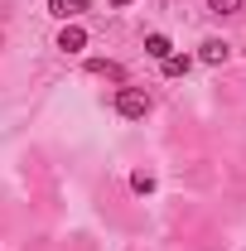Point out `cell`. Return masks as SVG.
Returning <instances> with one entry per match:
<instances>
[{
  "instance_id": "1",
  "label": "cell",
  "mask_w": 246,
  "mask_h": 251,
  "mask_svg": "<svg viewBox=\"0 0 246 251\" xmlns=\"http://www.w3.org/2000/svg\"><path fill=\"white\" fill-rule=\"evenodd\" d=\"M116 116L145 121V116H150V92H145V87H121V92H116Z\"/></svg>"
},
{
  "instance_id": "2",
  "label": "cell",
  "mask_w": 246,
  "mask_h": 251,
  "mask_svg": "<svg viewBox=\"0 0 246 251\" xmlns=\"http://www.w3.org/2000/svg\"><path fill=\"white\" fill-rule=\"evenodd\" d=\"M232 58V44L227 39H203V49H198V63H208V68H217V63Z\"/></svg>"
},
{
  "instance_id": "3",
  "label": "cell",
  "mask_w": 246,
  "mask_h": 251,
  "mask_svg": "<svg viewBox=\"0 0 246 251\" xmlns=\"http://www.w3.org/2000/svg\"><path fill=\"white\" fill-rule=\"evenodd\" d=\"M58 49L63 53H82V49H87V29H82V25H63L58 29Z\"/></svg>"
},
{
  "instance_id": "4",
  "label": "cell",
  "mask_w": 246,
  "mask_h": 251,
  "mask_svg": "<svg viewBox=\"0 0 246 251\" xmlns=\"http://www.w3.org/2000/svg\"><path fill=\"white\" fill-rule=\"evenodd\" d=\"M145 53H150V58H169V53H174V44H169V34H145Z\"/></svg>"
},
{
  "instance_id": "5",
  "label": "cell",
  "mask_w": 246,
  "mask_h": 251,
  "mask_svg": "<svg viewBox=\"0 0 246 251\" xmlns=\"http://www.w3.org/2000/svg\"><path fill=\"white\" fill-rule=\"evenodd\" d=\"M87 73H92V77H116V82L125 77L121 63H111V58H92V63H87Z\"/></svg>"
},
{
  "instance_id": "6",
  "label": "cell",
  "mask_w": 246,
  "mask_h": 251,
  "mask_svg": "<svg viewBox=\"0 0 246 251\" xmlns=\"http://www.w3.org/2000/svg\"><path fill=\"white\" fill-rule=\"evenodd\" d=\"M159 68H164V77H184L188 68H193V58H188V53H169Z\"/></svg>"
},
{
  "instance_id": "7",
  "label": "cell",
  "mask_w": 246,
  "mask_h": 251,
  "mask_svg": "<svg viewBox=\"0 0 246 251\" xmlns=\"http://www.w3.org/2000/svg\"><path fill=\"white\" fill-rule=\"evenodd\" d=\"M208 10H213V15H237L242 0H208Z\"/></svg>"
},
{
  "instance_id": "8",
  "label": "cell",
  "mask_w": 246,
  "mask_h": 251,
  "mask_svg": "<svg viewBox=\"0 0 246 251\" xmlns=\"http://www.w3.org/2000/svg\"><path fill=\"white\" fill-rule=\"evenodd\" d=\"M49 15H58V20H73V0H49Z\"/></svg>"
},
{
  "instance_id": "9",
  "label": "cell",
  "mask_w": 246,
  "mask_h": 251,
  "mask_svg": "<svg viewBox=\"0 0 246 251\" xmlns=\"http://www.w3.org/2000/svg\"><path fill=\"white\" fill-rule=\"evenodd\" d=\"M130 188H135V193H154V179L150 174H130Z\"/></svg>"
},
{
  "instance_id": "10",
  "label": "cell",
  "mask_w": 246,
  "mask_h": 251,
  "mask_svg": "<svg viewBox=\"0 0 246 251\" xmlns=\"http://www.w3.org/2000/svg\"><path fill=\"white\" fill-rule=\"evenodd\" d=\"M106 5H111V10H121V5H130V0H106Z\"/></svg>"
}]
</instances>
